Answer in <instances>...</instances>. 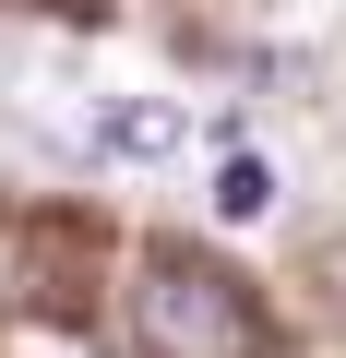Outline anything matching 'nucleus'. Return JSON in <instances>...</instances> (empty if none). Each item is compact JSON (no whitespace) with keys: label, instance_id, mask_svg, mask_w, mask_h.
Instances as JSON below:
<instances>
[{"label":"nucleus","instance_id":"1","mask_svg":"<svg viewBox=\"0 0 346 358\" xmlns=\"http://www.w3.org/2000/svg\"><path fill=\"white\" fill-rule=\"evenodd\" d=\"M131 334H143V358H263V322H251V299L215 275V263H143V287H131Z\"/></svg>","mask_w":346,"mask_h":358},{"label":"nucleus","instance_id":"2","mask_svg":"<svg viewBox=\"0 0 346 358\" xmlns=\"http://www.w3.org/2000/svg\"><path fill=\"white\" fill-rule=\"evenodd\" d=\"M180 143H192V108L180 96H108L96 108V155L108 167H167Z\"/></svg>","mask_w":346,"mask_h":358},{"label":"nucleus","instance_id":"3","mask_svg":"<svg viewBox=\"0 0 346 358\" xmlns=\"http://www.w3.org/2000/svg\"><path fill=\"white\" fill-rule=\"evenodd\" d=\"M215 215H227V227H263V215H275V167H263V155H227V167H215Z\"/></svg>","mask_w":346,"mask_h":358}]
</instances>
